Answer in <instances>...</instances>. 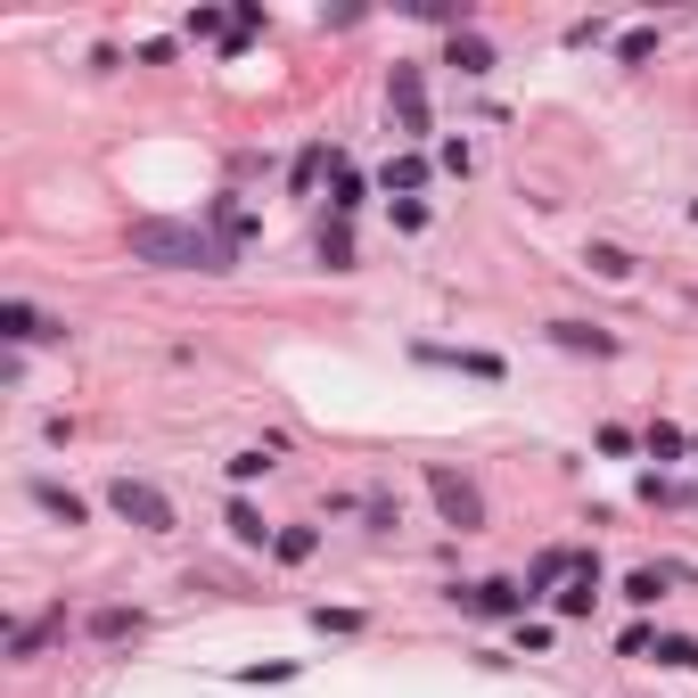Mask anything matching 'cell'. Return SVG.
<instances>
[{
  "label": "cell",
  "mask_w": 698,
  "mask_h": 698,
  "mask_svg": "<svg viewBox=\"0 0 698 698\" xmlns=\"http://www.w3.org/2000/svg\"><path fill=\"white\" fill-rule=\"evenodd\" d=\"M132 264H156V272H231L239 247H222V239L198 231V222H132Z\"/></svg>",
  "instance_id": "cell-1"
},
{
  "label": "cell",
  "mask_w": 698,
  "mask_h": 698,
  "mask_svg": "<svg viewBox=\"0 0 698 698\" xmlns=\"http://www.w3.org/2000/svg\"><path fill=\"white\" fill-rule=\"evenodd\" d=\"M428 494H435V510H444V527H461V534H477V527H485V494L461 477V468L428 461Z\"/></svg>",
  "instance_id": "cell-2"
},
{
  "label": "cell",
  "mask_w": 698,
  "mask_h": 698,
  "mask_svg": "<svg viewBox=\"0 0 698 698\" xmlns=\"http://www.w3.org/2000/svg\"><path fill=\"white\" fill-rule=\"evenodd\" d=\"M108 510L124 518V527H140V534H165L173 527V501L156 494V485H140V477H115L108 485Z\"/></svg>",
  "instance_id": "cell-3"
},
{
  "label": "cell",
  "mask_w": 698,
  "mask_h": 698,
  "mask_svg": "<svg viewBox=\"0 0 698 698\" xmlns=\"http://www.w3.org/2000/svg\"><path fill=\"white\" fill-rule=\"evenodd\" d=\"M387 108H395V124H403L411 140H428V82H419V66H395Z\"/></svg>",
  "instance_id": "cell-4"
},
{
  "label": "cell",
  "mask_w": 698,
  "mask_h": 698,
  "mask_svg": "<svg viewBox=\"0 0 698 698\" xmlns=\"http://www.w3.org/2000/svg\"><path fill=\"white\" fill-rule=\"evenodd\" d=\"M452 600H468L477 617H518V608H527L534 591H518L510 575H494V584H477V591H452Z\"/></svg>",
  "instance_id": "cell-5"
},
{
  "label": "cell",
  "mask_w": 698,
  "mask_h": 698,
  "mask_svg": "<svg viewBox=\"0 0 698 698\" xmlns=\"http://www.w3.org/2000/svg\"><path fill=\"white\" fill-rule=\"evenodd\" d=\"M0 337L9 345H42V337H58V321L33 312V304H0Z\"/></svg>",
  "instance_id": "cell-6"
},
{
  "label": "cell",
  "mask_w": 698,
  "mask_h": 698,
  "mask_svg": "<svg viewBox=\"0 0 698 698\" xmlns=\"http://www.w3.org/2000/svg\"><path fill=\"white\" fill-rule=\"evenodd\" d=\"M591 600H600V558H584V567H575V584L558 591V617H591Z\"/></svg>",
  "instance_id": "cell-7"
},
{
  "label": "cell",
  "mask_w": 698,
  "mask_h": 698,
  "mask_svg": "<svg viewBox=\"0 0 698 698\" xmlns=\"http://www.w3.org/2000/svg\"><path fill=\"white\" fill-rule=\"evenodd\" d=\"M419 362H444V370H468V378H501L494 354H461V345H419Z\"/></svg>",
  "instance_id": "cell-8"
},
{
  "label": "cell",
  "mask_w": 698,
  "mask_h": 698,
  "mask_svg": "<svg viewBox=\"0 0 698 698\" xmlns=\"http://www.w3.org/2000/svg\"><path fill=\"white\" fill-rule=\"evenodd\" d=\"M551 337L567 345V354H617V337H608V329H584V321H551Z\"/></svg>",
  "instance_id": "cell-9"
},
{
  "label": "cell",
  "mask_w": 698,
  "mask_h": 698,
  "mask_svg": "<svg viewBox=\"0 0 698 698\" xmlns=\"http://www.w3.org/2000/svg\"><path fill=\"white\" fill-rule=\"evenodd\" d=\"M222 527H231V543H247V551H264V543H279V534L264 527V518H255V501H231V518H222Z\"/></svg>",
  "instance_id": "cell-10"
},
{
  "label": "cell",
  "mask_w": 698,
  "mask_h": 698,
  "mask_svg": "<svg viewBox=\"0 0 698 698\" xmlns=\"http://www.w3.org/2000/svg\"><path fill=\"white\" fill-rule=\"evenodd\" d=\"M452 66H461V75H485V66H494V49H485V33H452Z\"/></svg>",
  "instance_id": "cell-11"
},
{
  "label": "cell",
  "mask_w": 698,
  "mask_h": 698,
  "mask_svg": "<svg viewBox=\"0 0 698 698\" xmlns=\"http://www.w3.org/2000/svg\"><path fill=\"white\" fill-rule=\"evenodd\" d=\"M33 501H42L49 518H66V527H82V501L66 494V485H49V477H42V485H33Z\"/></svg>",
  "instance_id": "cell-12"
},
{
  "label": "cell",
  "mask_w": 698,
  "mask_h": 698,
  "mask_svg": "<svg viewBox=\"0 0 698 698\" xmlns=\"http://www.w3.org/2000/svg\"><path fill=\"white\" fill-rule=\"evenodd\" d=\"M214 239H222V247L247 239V206H239V198H214Z\"/></svg>",
  "instance_id": "cell-13"
},
{
  "label": "cell",
  "mask_w": 698,
  "mask_h": 698,
  "mask_svg": "<svg viewBox=\"0 0 698 698\" xmlns=\"http://www.w3.org/2000/svg\"><path fill=\"white\" fill-rule=\"evenodd\" d=\"M91 633H99V641H132V633H140V608H99Z\"/></svg>",
  "instance_id": "cell-14"
},
{
  "label": "cell",
  "mask_w": 698,
  "mask_h": 698,
  "mask_svg": "<svg viewBox=\"0 0 698 698\" xmlns=\"http://www.w3.org/2000/svg\"><path fill=\"white\" fill-rule=\"evenodd\" d=\"M584 264L600 272V279H624V272H633V255H624V247H608V239H591V247H584Z\"/></svg>",
  "instance_id": "cell-15"
},
{
  "label": "cell",
  "mask_w": 698,
  "mask_h": 698,
  "mask_svg": "<svg viewBox=\"0 0 698 698\" xmlns=\"http://www.w3.org/2000/svg\"><path fill=\"white\" fill-rule=\"evenodd\" d=\"M321 264L329 272H354V239H345V222H329V231H321Z\"/></svg>",
  "instance_id": "cell-16"
},
{
  "label": "cell",
  "mask_w": 698,
  "mask_h": 698,
  "mask_svg": "<svg viewBox=\"0 0 698 698\" xmlns=\"http://www.w3.org/2000/svg\"><path fill=\"white\" fill-rule=\"evenodd\" d=\"M683 452H690V435H683V428H666V419H657V428H650V461H683Z\"/></svg>",
  "instance_id": "cell-17"
},
{
  "label": "cell",
  "mask_w": 698,
  "mask_h": 698,
  "mask_svg": "<svg viewBox=\"0 0 698 698\" xmlns=\"http://www.w3.org/2000/svg\"><path fill=\"white\" fill-rule=\"evenodd\" d=\"M567 567H584V558H575V551H543V558H534V584H527V591L558 584V575H567Z\"/></svg>",
  "instance_id": "cell-18"
},
{
  "label": "cell",
  "mask_w": 698,
  "mask_h": 698,
  "mask_svg": "<svg viewBox=\"0 0 698 698\" xmlns=\"http://www.w3.org/2000/svg\"><path fill=\"white\" fill-rule=\"evenodd\" d=\"M312 543H321V534H312V527H279V558H288V567H296V558H312Z\"/></svg>",
  "instance_id": "cell-19"
},
{
  "label": "cell",
  "mask_w": 698,
  "mask_h": 698,
  "mask_svg": "<svg viewBox=\"0 0 698 698\" xmlns=\"http://www.w3.org/2000/svg\"><path fill=\"white\" fill-rule=\"evenodd\" d=\"M657 591H666V575H657V567H633V575H624V600H641V608H650Z\"/></svg>",
  "instance_id": "cell-20"
},
{
  "label": "cell",
  "mask_w": 698,
  "mask_h": 698,
  "mask_svg": "<svg viewBox=\"0 0 698 698\" xmlns=\"http://www.w3.org/2000/svg\"><path fill=\"white\" fill-rule=\"evenodd\" d=\"M657 657H666V666H690V674H698V641H690V633H666V641H657Z\"/></svg>",
  "instance_id": "cell-21"
},
{
  "label": "cell",
  "mask_w": 698,
  "mask_h": 698,
  "mask_svg": "<svg viewBox=\"0 0 698 698\" xmlns=\"http://www.w3.org/2000/svg\"><path fill=\"white\" fill-rule=\"evenodd\" d=\"M49 633H58V617H42V624H25V633H16V641H9V657H33V650H42V641H49Z\"/></svg>",
  "instance_id": "cell-22"
},
{
  "label": "cell",
  "mask_w": 698,
  "mask_h": 698,
  "mask_svg": "<svg viewBox=\"0 0 698 698\" xmlns=\"http://www.w3.org/2000/svg\"><path fill=\"white\" fill-rule=\"evenodd\" d=\"M419 181H428V165H419V156H395V165H387V189H419Z\"/></svg>",
  "instance_id": "cell-23"
},
{
  "label": "cell",
  "mask_w": 698,
  "mask_h": 698,
  "mask_svg": "<svg viewBox=\"0 0 698 698\" xmlns=\"http://www.w3.org/2000/svg\"><path fill=\"white\" fill-rule=\"evenodd\" d=\"M650 49H657V33L641 25V33H624V42H617V58H624V66H641V58H650Z\"/></svg>",
  "instance_id": "cell-24"
},
{
  "label": "cell",
  "mask_w": 698,
  "mask_h": 698,
  "mask_svg": "<svg viewBox=\"0 0 698 698\" xmlns=\"http://www.w3.org/2000/svg\"><path fill=\"white\" fill-rule=\"evenodd\" d=\"M321 165H329V148H304V156H296V189H312V181H321Z\"/></svg>",
  "instance_id": "cell-25"
},
{
  "label": "cell",
  "mask_w": 698,
  "mask_h": 698,
  "mask_svg": "<svg viewBox=\"0 0 698 698\" xmlns=\"http://www.w3.org/2000/svg\"><path fill=\"white\" fill-rule=\"evenodd\" d=\"M354 206H362V173L337 165V214H354Z\"/></svg>",
  "instance_id": "cell-26"
},
{
  "label": "cell",
  "mask_w": 698,
  "mask_h": 698,
  "mask_svg": "<svg viewBox=\"0 0 698 698\" xmlns=\"http://www.w3.org/2000/svg\"><path fill=\"white\" fill-rule=\"evenodd\" d=\"M690 452H698V435H690Z\"/></svg>",
  "instance_id": "cell-27"
}]
</instances>
